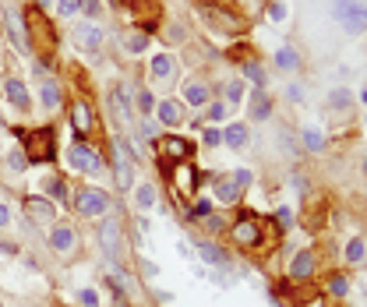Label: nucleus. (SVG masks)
Masks as SVG:
<instances>
[{"mask_svg":"<svg viewBox=\"0 0 367 307\" xmlns=\"http://www.w3.org/2000/svg\"><path fill=\"white\" fill-rule=\"evenodd\" d=\"M99 251L110 265H120V258H124V230H120L117 216H106L99 223Z\"/></svg>","mask_w":367,"mask_h":307,"instance_id":"f257e3e1","label":"nucleus"},{"mask_svg":"<svg viewBox=\"0 0 367 307\" xmlns=\"http://www.w3.org/2000/svg\"><path fill=\"white\" fill-rule=\"evenodd\" d=\"M332 14H335V21H339L346 32H353V36L367 32V8L364 4H353V0H335Z\"/></svg>","mask_w":367,"mask_h":307,"instance_id":"f03ea898","label":"nucleus"},{"mask_svg":"<svg viewBox=\"0 0 367 307\" xmlns=\"http://www.w3.org/2000/svg\"><path fill=\"white\" fill-rule=\"evenodd\" d=\"M25 152L32 163H50L57 156V138L50 128H39V131H28L25 135Z\"/></svg>","mask_w":367,"mask_h":307,"instance_id":"7ed1b4c3","label":"nucleus"},{"mask_svg":"<svg viewBox=\"0 0 367 307\" xmlns=\"http://www.w3.org/2000/svg\"><path fill=\"white\" fill-rule=\"evenodd\" d=\"M113 177H117V188L120 191H128L131 184H135V163L128 156L124 138H113Z\"/></svg>","mask_w":367,"mask_h":307,"instance_id":"20e7f679","label":"nucleus"},{"mask_svg":"<svg viewBox=\"0 0 367 307\" xmlns=\"http://www.w3.org/2000/svg\"><path fill=\"white\" fill-rule=\"evenodd\" d=\"M75 208L81 212V216H88V219H99L103 212L110 208V195L103 188H85V191H78Z\"/></svg>","mask_w":367,"mask_h":307,"instance_id":"39448f33","label":"nucleus"},{"mask_svg":"<svg viewBox=\"0 0 367 307\" xmlns=\"http://www.w3.org/2000/svg\"><path fill=\"white\" fill-rule=\"evenodd\" d=\"M230 237H233L237 248H244V251H255L258 244H261V226H258L251 216H244V219H237V223L230 226Z\"/></svg>","mask_w":367,"mask_h":307,"instance_id":"423d86ee","label":"nucleus"},{"mask_svg":"<svg viewBox=\"0 0 367 307\" xmlns=\"http://www.w3.org/2000/svg\"><path fill=\"white\" fill-rule=\"evenodd\" d=\"M68 163L75 170H81V173H103V156H99V152H92L88 145H81V141L68 148Z\"/></svg>","mask_w":367,"mask_h":307,"instance_id":"0eeeda50","label":"nucleus"},{"mask_svg":"<svg viewBox=\"0 0 367 307\" xmlns=\"http://www.w3.org/2000/svg\"><path fill=\"white\" fill-rule=\"evenodd\" d=\"M50 248H53L60 258H71V255L78 251V233H75L68 223L53 226V233H50Z\"/></svg>","mask_w":367,"mask_h":307,"instance_id":"6e6552de","label":"nucleus"},{"mask_svg":"<svg viewBox=\"0 0 367 307\" xmlns=\"http://www.w3.org/2000/svg\"><path fill=\"white\" fill-rule=\"evenodd\" d=\"M159 156L166 163H184V159L191 156V145L184 141V138H177V135H166V138H159Z\"/></svg>","mask_w":367,"mask_h":307,"instance_id":"1a4fd4ad","label":"nucleus"},{"mask_svg":"<svg viewBox=\"0 0 367 307\" xmlns=\"http://www.w3.org/2000/svg\"><path fill=\"white\" fill-rule=\"evenodd\" d=\"M198 180H201V173L195 170V166H184V163H177V170H173V188L188 198V195H198Z\"/></svg>","mask_w":367,"mask_h":307,"instance_id":"9d476101","label":"nucleus"},{"mask_svg":"<svg viewBox=\"0 0 367 307\" xmlns=\"http://www.w3.org/2000/svg\"><path fill=\"white\" fill-rule=\"evenodd\" d=\"M25 212H28V219H32V223H53V216H57L53 205L46 198H39V195H28L25 198Z\"/></svg>","mask_w":367,"mask_h":307,"instance_id":"9b49d317","label":"nucleus"},{"mask_svg":"<svg viewBox=\"0 0 367 307\" xmlns=\"http://www.w3.org/2000/svg\"><path fill=\"white\" fill-rule=\"evenodd\" d=\"M311 272H315V255L311 251H297V258L290 261V279L304 283V279H311Z\"/></svg>","mask_w":367,"mask_h":307,"instance_id":"f8f14e48","label":"nucleus"},{"mask_svg":"<svg viewBox=\"0 0 367 307\" xmlns=\"http://www.w3.org/2000/svg\"><path fill=\"white\" fill-rule=\"evenodd\" d=\"M110 103H113V117L124 120V124H131V88H113Z\"/></svg>","mask_w":367,"mask_h":307,"instance_id":"ddd939ff","label":"nucleus"},{"mask_svg":"<svg viewBox=\"0 0 367 307\" xmlns=\"http://www.w3.org/2000/svg\"><path fill=\"white\" fill-rule=\"evenodd\" d=\"M71 124H75V135L78 138H85L92 131V110H88V103H75L71 106Z\"/></svg>","mask_w":367,"mask_h":307,"instance_id":"4468645a","label":"nucleus"},{"mask_svg":"<svg viewBox=\"0 0 367 307\" xmlns=\"http://www.w3.org/2000/svg\"><path fill=\"white\" fill-rule=\"evenodd\" d=\"M75 39H78V46H85V50H99L103 28H99V25H78V28H75Z\"/></svg>","mask_w":367,"mask_h":307,"instance_id":"2eb2a0df","label":"nucleus"},{"mask_svg":"<svg viewBox=\"0 0 367 307\" xmlns=\"http://www.w3.org/2000/svg\"><path fill=\"white\" fill-rule=\"evenodd\" d=\"M4 92H8V99L14 103V110L25 113L28 106H32V99H28V92H25V85H21L18 78H8V81H4Z\"/></svg>","mask_w":367,"mask_h":307,"instance_id":"dca6fc26","label":"nucleus"},{"mask_svg":"<svg viewBox=\"0 0 367 307\" xmlns=\"http://www.w3.org/2000/svg\"><path fill=\"white\" fill-rule=\"evenodd\" d=\"M148 71H152V78H156V81H170L173 78V57L156 53V57H152V64H148Z\"/></svg>","mask_w":367,"mask_h":307,"instance_id":"f3484780","label":"nucleus"},{"mask_svg":"<svg viewBox=\"0 0 367 307\" xmlns=\"http://www.w3.org/2000/svg\"><path fill=\"white\" fill-rule=\"evenodd\" d=\"M240 191H244V188H240V180H237V177H226V180L216 184V198H219L223 205H233V201L240 198Z\"/></svg>","mask_w":367,"mask_h":307,"instance_id":"a211bd4d","label":"nucleus"},{"mask_svg":"<svg viewBox=\"0 0 367 307\" xmlns=\"http://www.w3.org/2000/svg\"><path fill=\"white\" fill-rule=\"evenodd\" d=\"M198 251H201V258H205L208 265H223V268L230 265V258H226V255H223L212 240H201V244H198Z\"/></svg>","mask_w":367,"mask_h":307,"instance_id":"6ab92c4d","label":"nucleus"},{"mask_svg":"<svg viewBox=\"0 0 367 307\" xmlns=\"http://www.w3.org/2000/svg\"><path fill=\"white\" fill-rule=\"evenodd\" d=\"M8 32H11V39L18 43V50H28V39H25V21H21V14H8Z\"/></svg>","mask_w":367,"mask_h":307,"instance_id":"aec40b11","label":"nucleus"},{"mask_svg":"<svg viewBox=\"0 0 367 307\" xmlns=\"http://www.w3.org/2000/svg\"><path fill=\"white\" fill-rule=\"evenodd\" d=\"M159 120H163L166 128H177L180 120H184V113H180V103H173V99L159 103Z\"/></svg>","mask_w":367,"mask_h":307,"instance_id":"412c9836","label":"nucleus"},{"mask_svg":"<svg viewBox=\"0 0 367 307\" xmlns=\"http://www.w3.org/2000/svg\"><path fill=\"white\" fill-rule=\"evenodd\" d=\"M248 128H244V124H230L226 131H223V141L230 145V148H244V145H248Z\"/></svg>","mask_w":367,"mask_h":307,"instance_id":"4be33fe9","label":"nucleus"},{"mask_svg":"<svg viewBox=\"0 0 367 307\" xmlns=\"http://www.w3.org/2000/svg\"><path fill=\"white\" fill-rule=\"evenodd\" d=\"M268 110H272V99H268L265 92L258 88L255 96H251V117H255V120H265V117H268Z\"/></svg>","mask_w":367,"mask_h":307,"instance_id":"5701e85b","label":"nucleus"},{"mask_svg":"<svg viewBox=\"0 0 367 307\" xmlns=\"http://www.w3.org/2000/svg\"><path fill=\"white\" fill-rule=\"evenodd\" d=\"M364 258H367V244H364L360 237H353V240L346 244V261H350V265H360Z\"/></svg>","mask_w":367,"mask_h":307,"instance_id":"b1692460","label":"nucleus"},{"mask_svg":"<svg viewBox=\"0 0 367 307\" xmlns=\"http://www.w3.org/2000/svg\"><path fill=\"white\" fill-rule=\"evenodd\" d=\"M39 96H43V106H46V110H57L60 92H57V85H53V81H43V85H39Z\"/></svg>","mask_w":367,"mask_h":307,"instance_id":"393cba45","label":"nucleus"},{"mask_svg":"<svg viewBox=\"0 0 367 307\" xmlns=\"http://www.w3.org/2000/svg\"><path fill=\"white\" fill-rule=\"evenodd\" d=\"M275 64H279V68H283V71H293V68H297V64H300V57H297V53H293V50H290V46H283V50H279V53H275Z\"/></svg>","mask_w":367,"mask_h":307,"instance_id":"a878e982","label":"nucleus"},{"mask_svg":"<svg viewBox=\"0 0 367 307\" xmlns=\"http://www.w3.org/2000/svg\"><path fill=\"white\" fill-rule=\"evenodd\" d=\"M184 99H188V103H191V106H201V103H205V99H208V88H205V85H198V81H195V85H188V92H184Z\"/></svg>","mask_w":367,"mask_h":307,"instance_id":"bb28decb","label":"nucleus"},{"mask_svg":"<svg viewBox=\"0 0 367 307\" xmlns=\"http://www.w3.org/2000/svg\"><path fill=\"white\" fill-rule=\"evenodd\" d=\"M46 191H50L57 201H68V188H64V180H60V177H50V180H46Z\"/></svg>","mask_w":367,"mask_h":307,"instance_id":"cd10ccee","label":"nucleus"},{"mask_svg":"<svg viewBox=\"0 0 367 307\" xmlns=\"http://www.w3.org/2000/svg\"><path fill=\"white\" fill-rule=\"evenodd\" d=\"M304 145H308L311 152H321V148H325V138H321V131L308 128V131H304Z\"/></svg>","mask_w":367,"mask_h":307,"instance_id":"c85d7f7f","label":"nucleus"},{"mask_svg":"<svg viewBox=\"0 0 367 307\" xmlns=\"http://www.w3.org/2000/svg\"><path fill=\"white\" fill-rule=\"evenodd\" d=\"M138 208H152V205H156V191H152L148 188V184H141V188H138Z\"/></svg>","mask_w":367,"mask_h":307,"instance_id":"c756f323","label":"nucleus"},{"mask_svg":"<svg viewBox=\"0 0 367 307\" xmlns=\"http://www.w3.org/2000/svg\"><path fill=\"white\" fill-rule=\"evenodd\" d=\"M350 103H353L350 92H332V96H328V106H335V110H343V106H350Z\"/></svg>","mask_w":367,"mask_h":307,"instance_id":"7c9ffc66","label":"nucleus"},{"mask_svg":"<svg viewBox=\"0 0 367 307\" xmlns=\"http://www.w3.org/2000/svg\"><path fill=\"white\" fill-rule=\"evenodd\" d=\"M226 99H230V103H240V99H244V81H230V85H226Z\"/></svg>","mask_w":367,"mask_h":307,"instance_id":"2f4dec72","label":"nucleus"},{"mask_svg":"<svg viewBox=\"0 0 367 307\" xmlns=\"http://www.w3.org/2000/svg\"><path fill=\"white\" fill-rule=\"evenodd\" d=\"M4 166L14 170V173H21V170H25V156H21V152H11V156L4 159Z\"/></svg>","mask_w":367,"mask_h":307,"instance_id":"473e14b6","label":"nucleus"},{"mask_svg":"<svg viewBox=\"0 0 367 307\" xmlns=\"http://www.w3.org/2000/svg\"><path fill=\"white\" fill-rule=\"evenodd\" d=\"M201 138H205V145H208V148L223 145V131H216V128H205V135H201Z\"/></svg>","mask_w":367,"mask_h":307,"instance_id":"72a5a7b5","label":"nucleus"},{"mask_svg":"<svg viewBox=\"0 0 367 307\" xmlns=\"http://www.w3.org/2000/svg\"><path fill=\"white\" fill-rule=\"evenodd\" d=\"M78 11H81V0H60V14H64V18H71Z\"/></svg>","mask_w":367,"mask_h":307,"instance_id":"f704fd0d","label":"nucleus"},{"mask_svg":"<svg viewBox=\"0 0 367 307\" xmlns=\"http://www.w3.org/2000/svg\"><path fill=\"white\" fill-rule=\"evenodd\" d=\"M328 290H332V293H335V297H343V293H346V290H350V283H346V279H343V275H332V283H328Z\"/></svg>","mask_w":367,"mask_h":307,"instance_id":"c9c22d12","label":"nucleus"},{"mask_svg":"<svg viewBox=\"0 0 367 307\" xmlns=\"http://www.w3.org/2000/svg\"><path fill=\"white\" fill-rule=\"evenodd\" d=\"M145 46H148V36H141V32H138V36H131V39H128V50H131V53H141V50H145Z\"/></svg>","mask_w":367,"mask_h":307,"instance_id":"e433bc0d","label":"nucleus"},{"mask_svg":"<svg viewBox=\"0 0 367 307\" xmlns=\"http://www.w3.org/2000/svg\"><path fill=\"white\" fill-rule=\"evenodd\" d=\"M81 304L85 307H99V293L96 290H81Z\"/></svg>","mask_w":367,"mask_h":307,"instance_id":"4c0bfd02","label":"nucleus"},{"mask_svg":"<svg viewBox=\"0 0 367 307\" xmlns=\"http://www.w3.org/2000/svg\"><path fill=\"white\" fill-rule=\"evenodd\" d=\"M244 71H248V78H251V81H258V85L265 81V75H261V68H258V64H248Z\"/></svg>","mask_w":367,"mask_h":307,"instance_id":"58836bf2","label":"nucleus"},{"mask_svg":"<svg viewBox=\"0 0 367 307\" xmlns=\"http://www.w3.org/2000/svg\"><path fill=\"white\" fill-rule=\"evenodd\" d=\"M81 8H85V14L99 18V0H81Z\"/></svg>","mask_w":367,"mask_h":307,"instance_id":"ea45409f","label":"nucleus"},{"mask_svg":"<svg viewBox=\"0 0 367 307\" xmlns=\"http://www.w3.org/2000/svg\"><path fill=\"white\" fill-rule=\"evenodd\" d=\"M138 106H141V113H152V96L148 92H138Z\"/></svg>","mask_w":367,"mask_h":307,"instance_id":"a19ab883","label":"nucleus"},{"mask_svg":"<svg viewBox=\"0 0 367 307\" xmlns=\"http://www.w3.org/2000/svg\"><path fill=\"white\" fill-rule=\"evenodd\" d=\"M208 117H212V120H223V117H226V106H223V103H212Z\"/></svg>","mask_w":367,"mask_h":307,"instance_id":"79ce46f5","label":"nucleus"},{"mask_svg":"<svg viewBox=\"0 0 367 307\" xmlns=\"http://www.w3.org/2000/svg\"><path fill=\"white\" fill-rule=\"evenodd\" d=\"M205 226H208L212 233H219V230H223V219H219V216H205Z\"/></svg>","mask_w":367,"mask_h":307,"instance_id":"37998d69","label":"nucleus"},{"mask_svg":"<svg viewBox=\"0 0 367 307\" xmlns=\"http://www.w3.org/2000/svg\"><path fill=\"white\" fill-rule=\"evenodd\" d=\"M268 14H272L275 21H283V18H286V8H283V4H272V8H268Z\"/></svg>","mask_w":367,"mask_h":307,"instance_id":"c03bdc74","label":"nucleus"},{"mask_svg":"<svg viewBox=\"0 0 367 307\" xmlns=\"http://www.w3.org/2000/svg\"><path fill=\"white\" fill-rule=\"evenodd\" d=\"M293 223V212L290 208H279V226H290Z\"/></svg>","mask_w":367,"mask_h":307,"instance_id":"a18cd8bd","label":"nucleus"},{"mask_svg":"<svg viewBox=\"0 0 367 307\" xmlns=\"http://www.w3.org/2000/svg\"><path fill=\"white\" fill-rule=\"evenodd\" d=\"M233 177H237V180H240V188H248V184H251V173H248V170H237V173H233Z\"/></svg>","mask_w":367,"mask_h":307,"instance_id":"49530a36","label":"nucleus"},{"mask_svg":"<svg viewBox=\"0 0 367 307\" xmlns=\"http://www.w3.org/2000/svg\"><path fill=\"white\" fill-rule=\"evenodd\" d=\"M8 223H11V208L0 205V226H8Z\"/></svg>","mask_w":367,"mask_h":307,"instance_id":"de8ad7c7","label":"nucleus"},{"mask_svg":"<svg viewBox=\"0 0 367 307\" xmlns=\"http://www.w3.org/2000/svg\"><path fill=\"white\" fill-rule=\"evenodd\" d=\"M290 99H304V88L300 85H290Z\"/></svg>","mask_w":367,"mask_h":307,"instance_id":"09e8293b","label":"nucleus"},{"mask_svg":"<svg viewBox=\"0 0 367 307\" xmlns=\"http://www.w3.org/2000/svg\"><path fill=\"white\" fill-rule=\"evenodd\" d=\"M195 216H208V201H198L195 205Z\"/></svg>","mask_w":367,"mask_h":307,"instance_id":"8fccbe9b","label":"nucleus"},{"mask_svg":"<svg viewBox=\"0 0 367 307\" xmlns=\"http://www.w3.org/2000/svg\"><path fill=\"white\" fill-rule=\"evenodd\" d=\"M36 4H39V8H46V4H53V0H36Z\"/></svg>","mask_w":367,"mask_h":307,"instance_id":"3c124183","label":"nucleus"},{"mask_svg":"<svg viewBox=\"0 0 367 307\" xmlns=\"http://www.w3.org/2000/svg\"><path fill=\"white\" fill-rule=\"evenodd\" d=\"M364 103H367V92H364Z\"/></svg>","mask_w":367,"mask_h":307,"instance_id":"603ef678","label":"nucleus"},{"mask_svg":"<svg viewBox=\"0 0 367 307\" xmlns=\"http://www.w3.org/2000/svg\"><path fill=\"white\" fill-rule=\"evenodd\" d=\"M364 166H367V159H364Z\"/></svg>","mask_w":367,"mask_h":307,"instance_id":"864d4df0","label":"nucleus"},{"mask_svg":"<svg viewBox=\"0 0 367 307\" xmlns=\"http://www.w3.org/2000/svg\"><path fill=\"white\" fill-rule=\"evenodd\" d=\"M120 307H124V304H120Z\"/></svg>","mask_w":367,"mask_h":307,"instance_id":"5fc2aeb1","label":"nucleus"}]
</instances>
